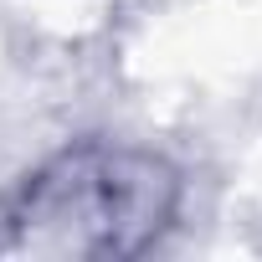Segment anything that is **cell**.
I'll list each match as a JSON object with an SVG mask.
<instances>
[{
	"label": "cell",
	"mask_w": 262,
	"mask_h": 262,
	"mask_svg": "<svg viewBox=\"0 0 262 262\" xmlns=\"http://www.w3.org/2000/svg\"><path fill=\"white\" fill-rule=\"evenodd\" d=\"M185 211V170L134 139L82 134L31 165L0 201V257L128 262L155 252Z\"/></svg>",
	"instance_id": "6da1fadb"
}]
</instances>
